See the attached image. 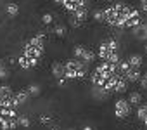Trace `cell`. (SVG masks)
Returning <instances> with one entry per match:
<instances>
[{"label": "cell", "instance_id": "cell-21", "mask_svg": "<svg viewBox=\"0 0 147 130\" xmlns=\"http://www.w3.org/2000/svg\"><path fill=\"white\" fill-rule=\"evenodd\" d=\"M18 123H19V127H23V128H28V127L31 125L30 116H26V114H19V116H18Z\"/></svg>", "mask_w": 147, "mask_h": 130}, {"label": "cell", "instance_id": "cell-14", "mask_svg": "<svg viewBox=\"0 0 147 130\" xmlns=\"http://www.w3.org/2000/svg\"><path fill=\"white\" fill-rule=\"evenodd\" d=\"M19 12H21V9H19V5H18L16 2H11V4L5 5V14H7L9 18L16 19V18L19 16Z\"/></svg>", "mask_w": 147, "mask_h": 130}, {"label": "cell", "instance_id": "cell-16", "mask_svg": "<svg viewBox=\"0 0 147 130\" xmlns=\"http://www.w3.org/2000/svg\"><path fill=\"white\" fill-rule=\"evenodd\" d=\"M128 62H130V66H133V68H142V62H144V59H142V56L140 54H131V56H128Z\"/></svg>", "mask_w": 147, "mask_h": 130}, {"label": "cell", "instance_id": "cell-23", "mask_svg": "<svg viewBox=\"0 0 147 130\" xmlns=\"http://www.w3.org/2000/svg\"><path fill=\"white\" fill-rule=\"evenodd\" d=\"M42 23H43L45 26H50V24H54V16H52L50 12H45V14L42 16Z\"/></svg>", "mask_w": 147, "mask_h": 130}, {"label": "cell", "instance_id": "cell-8", "mask_svg": "<svg viewBox=\"0 0 147 130\" xmlns=\"http://www.w3.org/2000/svg\"><path fill=\"white\" fill-rule=\"evenodd\" d=\"M88 7H82V9H78V11H75L73 14H69V19H67V23L73 26V28H80L85 21H87V18H88Z\"/></svg>", "mask_w": 147, "mask_h": 130}, {"label": "cell", "instance_id": "cell-1", "mask_svg": "<svg viewBox=\"0 0 147 130\" xmlns=\"http://www.w3.org/2000/svg\"><path fill=\"white\" fill-rule=\"evenodd\" d=\"M130 12H131V7L128 4L116 2L113 5L104 7V23L114 28H125Z\"/></svg>", "mask_w": 147, "mask_h": 130}, {"label": "cell", "instance_id": "cell-15", "mask_svg": "<svg viewBox=\"0 0 147 130\" xmlns=\"http://www.w3.org/2000/svg\"><path fill=\"white\" fill-rule=\"evenodd\" d=\"M137 118H138V121H142L147 127V102H142L137 108Z\"/></svg>", "mask_w": 147, "mask_h": 130}, {"label": "cell", "instance_id": "cell-6", "mask_svg": "<svg viewBox=\"0 0 147 130\" xmlns=\"http://www.w3.org/2000/svg\"><path fill=\"white\" fill-rule=\"evenodd\" d=\"M50 70H52V77H54V80H55L59 85H66V83H67V78H66V68H64V62H62V61H54V62H52V66H50Z\"/></svg>", "mask_w": 147, "mask_h": 130}, {"label": "cell", "instance_id": "cell-4", "mask_svg": "<svg viewBox=\"0 0 147 130\" xmlns=\"http://www.w3.org/2000/svg\"><path fill=\"white\" fill-rule=\"evenodd\" d=\"M64 68H66V78L69 80H83L88 75V64L80 61V59H67L64 61Z\"/></svg>", "mask_w": 147, "mask_h": 130}, {"label": "cell", "instance_id": "cell-26", "mask_svg": "<svg viewBox=\"0 0 147 130\" xmlns=\"http://www.w3.org/2000/svg\"><path fill=\"white\" fill-rule=\"evenodd\" d=\"M138 2H140V11L147 12V0H138Z\"/></svg>", "mask_w": 147, "mask_h": 130}, {"label": "cell", "instance_id": "cell-30", "mask_svg": "<svg viewBox=\"0 0 147 130\" xmlns=\"http://www.w3.org/2000/svg\"><path fill=\"white\" fill-rule=\"evenodd\" d=\"M102 2H113V0H102Z\"/></svg>", "mask_w": 147, "mask_h": 130}, {"label": "cell", "instance_id": "cell-25", "mask_svg": "<svg viewBox=\"0 0 147 130\" xmlns=\"http://www.w3.org/2000/svg\"><path fill=\"white\" fill-rule=\"evenodd\" d=\"M140 85H142V89H145V90H147V73H144V75H142V78H140Z\"/></svg>", "mask_w": 147, "mask_h": 130}, {"label": "cell", "instance_id": "cell-11", "mask_svg": "<svg viewBox=\"0 0 147 130\" xmlns=\"http://www.w3.org/2000/svg\"><path fill=\"white\" fill-rule=\"evenodd\" d=\"M30 99H31V95H30L28 89H21V90H16V92H14V95H12V101H14V108H19V106L26 104Z\"/></svg>", "mask_w": 147, "mask_h": 130}, {"label": "cell", "instance_id": "cell-7", "mask_svg": "<svg viewBox=\"0 0 147 130\" xmlns=\"http://www.w3.org/2000/svg\"><path fill=\"white\" fill-rule=\"evenodd\" d=\"M131 108H133V106L128 102V99H118V101L114 102V116H116L118 120H125L126 116H130Z\"/></svg>", "mask_w": 147, "mask_h": 130}, {"label": "cell", "instance_id": "cell-5", "mask_svg": "<svg viewBox=\"0 0 147 130\" xmlns=\"http://www.w3.org/2000/svg\"><path fill=\"white\" fill-rule=\"evenodd\" d=\"M73 57H75V59H80V61H83V62H87V64H90V62L95 61L97 54H95L92 49L85 47V45H75V49H73Z\"/></svg>", "mask_w": 147, "mask_h": 130}, {"label": "cell", "instance_id": "cell-20", "mask_svg": "<svg viewBox=\"0 0 147 130\" xmlns=\"http://www.w3.org/2000/svg\"><path fill=\"white\" fill-rule=\"evenodd\" d=\"M9 78V68L4 59H0V80H7Z\"/></svg>", "mask_w": 147, "mask_h": 130}, {"label": "cell", "instance_id": "cell-13", "mask_svg": "<svg viewBox=\"0 0 147 130\" xmlns=\"http://www.w3.org/2000/svg\"><path fill=\"white\" fill-rule=\"evenodd\" d=\"M123 77L126 78V82H128V83L140 82V78H142V71H140L138 68H133V66H131V68H130V70H128V71L123 75Z\"/></svg>", "mask_w": 147, "mask_h": 130}, {"label": "cell", "instance_id": "cell-24", "mask_svg": "<svg viewBox=\"0 0 147 130\" xmlns=\"http://www.w3.org/2000/svg\"><path fill=\"white\" fill-rule=\"evenodd\" d=\"M40 123L50 125V123H52V116H50V114H42V116H40Z\"/></svg>", "mask_w": 147, "mask_h": 130}, {"label": "cell", "instance_id": "cell-22", "mask_svg": "<svg viewBox=\"0 0 147 130\" xmlns=\"http://www.w3.org/2000/svg\"><path fill=\"white\" fill-rule=\"evenodd\" d=\"M92 18H94V21H97V23H104V9H95V11L92 12Z\"/></svg>", "mask_w": 147, "mask_h": 130}, {"label": "cell", "instance_id": "cell-2", "mask_svg": "<svg viewBox=\"0 0 147 130\" xmlns=\"http://www.w3.org/2000/svg\"><path fill=\"white\" fill-rule=\"evenodd\" d=\"M97 57L100 61H106V62L119 64V61H121V57H119V42L116 38H106L104 42H100V45L97 49Z\"/></svg>", "mask_w": 147, "mask_h": 130}, {"label": "cell", "instance_id": "cell-28", "mask_svg": "<svg viewBox=\"0 0 147 130\" xmlns=\"http://www.w3.org/2000/svg\"><path fill=\"white\" fill-rule=\"evenodd\" d=\"M54 4H57V5H62V0H52Z\"/></svg>", "mask_w": 147, "mask_h": 130}, {"label": "cell", "instance_id": "cell-31", "mask_svg": "<svg viewBox=\"0 0 147 130\" xmlns=\"http://www.w3.org/2000/svg\"><path fill=\"white\" fill-rule=\"evenodd\" d=\"M145 52H147V42H145Z\"/></svg>", "mask_w": 147, "mask_h": 130}, {"label": "cell", "instance_id": "cell-29", "mask_svg": "<svg viewBox=\"0 0 147 130\" xmlns=\"http://www.w3.org/2000/svg\"><path fill=\"white\" fill-rule=\"evenodd\" d=\"M49 130H59V128H57V127H54V125H52V127H50V128H49Z\"/></svg>", "mask_w": 147, "mask_h": 130}, {"label": "cell", "instance_id": "cell-9", "mask_svg": "<svg viewBox=\"0 0 147 130\" xmlns=\"http://www.w3.org/2000/svg\"><path fill=\"white\" fill-rule=\"evenodd\" d=\"M18 64H19V68H21V70L30 71V70H35V68L38 66L40 61H38V59H35V57H31V56L19 54V57H18Z\"/></svg>", "mask_w": 147, "mask_h": 130}, {"label": "cell", "instance_id": "cell-17", "mask_svg": "<svg viewBox=\"0 0 147 130\" xmlns=\"http://www.w3.org/2000/svg\"><path fill=\"white\" fill-rule=\"evenodd\" d=\"M128 102L131 104V106H140L142 104V94L140 92H130V95H128Z\"/></svg>", "mask_w": 147, "mask_h": 130}, {"label": "cell", "instance_id": "cell-10", "mask_svg": "<svg viewBox=\"0 0 147 130\" xmlns=\"http://www.w3.org/2000/svg\"><path fill=\"white\" fill-rule=\"evenodd\" d=\"M140 23H142V14H140V11H138V9H135V7H131V12H130L128 19H126V24H125V28H128V30H133V28H137Z\"/></svg>", "mask_w": 147, "mask_h": 130}, {"label": "cell", "instance_id": "cell-18", "mask_svg": "<svg viewBox=\"0 0 147 130\" xmlns=\"http://www.w3.org/2000/svg\"><path fill=\"white\" fill-rule=\"evenodd\" d=\"M52 33L55 35V37H59V38H62V37H66V33H67V28L64 26V24H54V28H52Z\"/></svg>", "mask_w": 147, "mask_h": 130}, {"label": "cell", "instance_id": "cell-19", "mask_svg": "<svg viewBox=\"0 0 147 130\" xmlns=\"http://www.w3.org/2000/svg\"><path fill=\"white\" fill-rule=\"evenodd\" d=\"M26 89H28V92H30L31 97H38V95L42 94V87H40L38 83H30Z\"/></svg>", "mask_w": 147, "mask_h": 130}, {"label": "cell", "instance_id": "cell-3", "mask_svg": "<svg viewBox=\"0 0 147 130\" xmlns=\"http://www.w3.org/2000/svg\"><path fill=\"white\" fill-rule=\"evenodd\" d=\"M21 54L31 56V57L42 61V57H43V54H45V33L40 31V33H36L35 37L28 38V40L24 42V45H23Z\"/></svg>", "mask_w": 147, "mask_h": 130}, {"label": "cell", "instance_id": "cell-27", "mask_svg": "<svg viewBox=\"0 0 147 130\" xmlns=\"http://www.w3.org/2000/svg\"><path fill=\"white\" fill-rule=\"evenodd\" d=\"M82 130H94V127H92V125H85Z\"/></svg>", "mask_w": 147, "mask_h": 130}, {"label": "cell", "instance_id": "cell-12", "mask_svg": "<svg viewBox=\"0 0 147 130\" xmlns=\"http://www.w3.org/2000/svg\"><path fill=\"white\" fill-rule=\"evenodd\" d=\"M133 31V37L137 38V40H140V42H147V23H140L137 28H133L131 30Z\"/></svg>", "mask_w": 147, "mask_h": 130}]
</instances>
